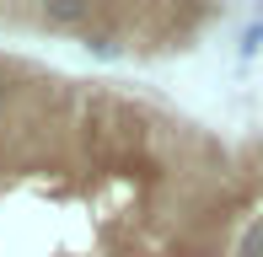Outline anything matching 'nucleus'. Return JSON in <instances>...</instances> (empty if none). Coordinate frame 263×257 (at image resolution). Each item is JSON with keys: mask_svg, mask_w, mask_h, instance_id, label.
<instances>
[{"mask_svg": "<svg viewBox=\"0 0 263 257\" xmlns=\"http://www.w3.org/2000/svg\"><path fill=\"white\" fill-rule=\"evenodd\" d=\"M38 22L43 27H86L97 22V0H43L38 6Z\"/></svg>", "mask_w": 263, "mask_h": 257, "instance_id": "nucleus-1", "label": "nucleus"}, {"mask_svg": "<svg viewBox=\"0 0 263 257\" xmlns=\"http://www.w3.org/2000/svg\"><path fill=\"white\" fill-rule=\"evenodd\" d=\"M81 49L91 59H124V38L118 32H81Z\"/></svg>", "mask_w": 263, "mask_h": 257, "instance_id": "nucleus-2", "label": "nucleus"}, {"mask_svg": "<svg viewBox=\"0 0 263 257\" xmlns=\"http://www.w3.org/2000/svg\"><path fill=\"white\" fill-rule=\"evenodd\" d=\"M236 257H263V215L242 230V241H236Z\"/></svg>", "mask_w": 263, "mask_h": 257, "instance_id": "nucleus-3", "label": "nucleus"}, {"mask_svg": "<svg viewBox=\"0 0 263 257\" xmlns=\"http://www.w3.org/2000/svg\"><path fill=\"white\" fill-rule=\"evenodd\" d=\"M258 49H263V22L253 16V22H247V27H242V59H253Z\"/></svg>", "mask_w": 263, "mask_h": 257, "instance_id": "nucleus-4", "label": "nucleus"}, {"mask_svg": "<svg viewBox=\"0 0 263 257\" xmlns=\"http://www.w3.org/2000/svg\"><path fill=\"white\" fill-rule=\"evenodd\" d=\"M6 108H11V75H6V65H0V118H6Z\"/></svg>", "mask_w": 263, "mask_h": 257, "instance_id": "nucleus-5", "label": "nucleus"}]
</instances>
